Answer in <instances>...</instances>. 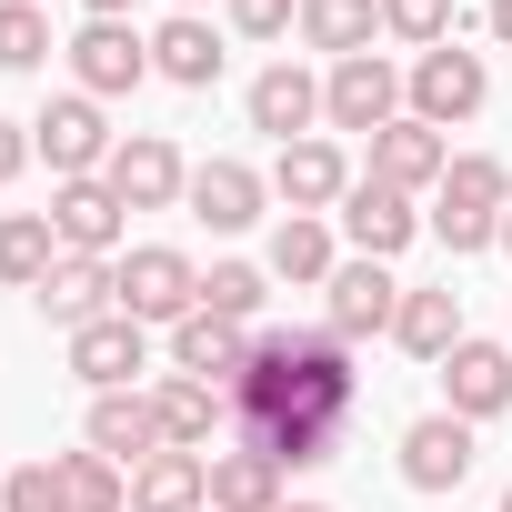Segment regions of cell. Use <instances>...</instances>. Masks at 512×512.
Wrapping results in <instances>:
<instances>
[{
	"instance_id": "1",
	"label": "cell",
	"mask_w": 512,
	"mask_h": 512,
	"mask_svg": "<svg viewBox=\"0 0 512 512\" xmlns=\"http://www.w3.org/2000/svg\"><path fill=\"white\" fill-rule=\"evenodd\" d=\"M362 412V372H352V342L322 322V332H262L231 382V422H241V452H262L282 472H312L342 452Z\"/></svg>"
},
{
	"instance_id": "2",
	"label": "cell",
	"mask_w": 512,
	"mask_h": 512,
	"mask_svg": "<svg viewBox=\"0 0 512 512\" xmlns=\"http://www.w3.org/2000/svg\"><path fill=\"white\" fill-rule=\"evenodd\" d=\"M502 211H512V171H502L492 151H462V161L442 171L432 231H442L452 251H482V241H502Z\"/></svg>"
},
{
	"instance_id": "3",
	"label": "cell",
	"mask_w": 512,
	"mask_h": 512,
	"mask_svg": "<svg viewBox=\"0 0 512 512\" xmlns=\"http://www.w3.org/2000/svg\"><path fill=\"white\" fill-rule=\"evenodd\" d=\"M111 302L151 332V322H191L201 312V272H191V251H171V241H141L131 262H111Z\"/></svg>"
},
{
	"instance_id": "4",
	"label": "cell",
	"mask_w": 512,
	"mask_h": 512,
	"mask_svg": "<svg viewBox=\"0 0 512 512\" xmlns=\"http://www.w3.org/2000/svg\"><path fill=\"white\" fill-rule=\"evenodd\" d=\"M482 101H492V71H482V51H462V41L422 51V61H412V81H402V111H412V121H432V131L472 121Z\"/></svg>"
},
{
	"instance_id": "5",
	"label": "cell",
	"mask_w": 512,
	"mask_h": 512,
	"mask_svg": "<svg viewBox=\"0 0 512 512\" xmlns=\"http://www.w3.org/2000/svg\"><path fill=\"white\" fill-rule=\"evenodd\" d=\"M31 151H41L61 181H101L121 141H111V121H101V101H91V91H61V101L31 121Z\"/></svg>"
},
{
	"instance_id": "6",
	"label": "cell",
	"mask_w": 512,
	"mask_h": 512,
	"mask_svg": "<svg viewBox=\"0 0 512 512\" xmlns=\"http://www.w3.org/2000/svg\"><path fill=\"white\" fill-rule=\"evenodd\" d=\"M61 61H71V81H81L91 101H121V91L151 81V41H141L131 21H81V31L61 41Z\"/></svg>"
},
{
	"instance_id": "7",
	"label": "cell",
	"mask_w": 512,
	"mask_h": 512,
	"mask_svg": "<svg viewBox=\"0 0 512 512\" xmlns=\"http://www.w3.org/2000/svg\"><path fill=\"white\" fill-rule=\"evenodd\" d=\"M322 121H332V131H382V121H402V71H392L382 51L332 61V81H322Z\"/></svg>"
},
{
	"instance_id": "8",
	"label": "cell",
	"mask_w": 512,
	"mask_h": 512,
	"mask_svg": "<svg viewBox=\"0 0 512 512\" xmlns=\"http://www.w3.org/2000/svg\"><path fill=\"white\" fill-rule=\"evenodd\" d=\"M101 181H111V201H121V211H171V201L191 191V161H181L161 131H131V141L111 151V171H101Z\"/></svg>"
},
{
	"instance_id": "9",
	"label": "cell",
	"mask_w": 512,
	"mask_h": 512,
	"mask_svg": "<svg viewBox=\"0 0 512 512\" xmlns=\"http://www.w3.org/2000/svg\"><path fill=\"white\" fill-rule=\"evenodd\" d=\"M442 412H462V422H492V412H512V352L462 332V342L442 352Z\"/></svg>"
},
{
	"instance_id": "10",
	"label": "cell",
	"mask_w": 512,
	"mask_h": 512,
	"mask_svg": "<svg viewBox=\"0 0 512 512\" xmlns=\"http://www.w3.org/2000/svg\"><path fill=\"white\" fill-rule=\"evenodd\" d=\"M402 482L412 492H462L472 482V422L462 412H422L402 432Z\"/></svg>"
},
{
	"instance_id": "11",
	"label": "cell",
	"mask_w": 512,
	"mask_h": 512,
	"mask_svg": "<svg viewBox=\"0 0 512 512\" xmlns=\"http://www.w3.org/2000/svg\"><path fill=\"white\" fill-rule=\"evenodd\" d=\"M442 171H452V141L432 131V121H382L372 131V181H392V191H442Z\"/></svg>"
},
{
	"instance_id": "12",
	"label": "cell",
	"mask_w": 512,
	"mask_h": 512,
	"mask_svg": "<svg viewBox=\"0 0 512 512\" xmlns=\"http://www.w3.org/2000/svg\"><path fill=\"white\" fill-rule=\"evenodd\" d=\"M151 362V342H141V322L131 312H101V322H81L71 332V372L91 382V392H141L131 372Z\"/></svg>"
},
{
	"instance_id": "13",
	"label": "cell",
	"mask_w": 512,
	"mask_h": 512,
	"mask_svg": "<svg viewBox=\"0 0 512 512\" xmlns=\"http://www.w3.org/2000/svg\"><path fill=\"white\" fill-rule=\"evenodd\" d=\"M342 231H352L362 262H392V251L422 231V211H412V191H392V181H352V191H342Z\"/></svg>"
},
{
	"instance_id": "14",
	"label": "cell",
	"mask_w": 512,
	"mask_h": 512,
	"mask_svg": "<svg viewBox=\"0 0 512 512\" xmlns=\"http://www.w3.org/2000/svg\"><path fill=\"white\" fill-rule=\"evenodd\" d=\"M241 362H251L241 322H221V312H191V322H171V372H181V382H211V392H231V382H241Z\"/></svg>"
},
{
	"instance_id": "15",
	"label": "cell",
	"mask_w": 512,
	"mask_h": 512,
	"mask_svg": "<svg viewBox=\"0 0 512 512\" xmlns=\"http://www.w3.org/2000/svg\"><path fill=\"white\" fill-rule=\"evenodd\" d=\"M91 452H111L121 472H141L151 452H171L161 442V402L151 392H91Z\"/></svg>"
},
{
	"instance_id": "16",
	"label": "cell",
	"mask_w": 512,
	"mask_h": 512,
	"mask_svg": "<svg viewBox=\"0 0 512 512\" xmlns=\"http://www.w3.org/2000/svg\"><path fill=\"white\" fill-rule=\"evenodd\" d=\"M181 201H191V221H211V231H251V221H262V201H272V181L251 171V161H201Z\"/></svg>"
},
{
	"instance_id": "17",
	"label": "cell",
	"mask_w": 512,
	"mask_h": 512,
	"mask_svg": "<svg viewBox=\"0 0 512 512\" xmlns=\"http://www.w3.org/2000/svg\"><path fill=\"white\" fill-rule=\"evenodd\" d=\"M272 191L292 201V211H332L342 191H352V161H342V141H282V161H272Z\"/></svg>"
},
{
	"instance_id": "18",
	"label": "cell",
	"mask_w": 512,
	"mask_h": 512,
	"mask_svg": "<svg viewBox=\"0 0 512 512\" xmlns=\"http://www.w3.org/2000/svg\"><path fill=\"white\" fill-rule=\"evenodd\" d=\"M322 292H332V332H342V342H362V332H392V312H402V282H392V262H342Z\"/></svg>"
},
{
	"instance_id": "19",
	"label": "cell",
	"mask_w": 512,
	"mask_h": 512,
	"mask_svg": "<svg viewBox=\"0 0 512 512\" xmlns=\"http://www.w3.org/2000/svg\"><path fill=\"white\" fill-rule=\"evenodd\" d=\"M322 121V81L302 61H272L262 81H251V131H272V141H312Z\"/></svg>"
},
{
	"instance_id": "20",
	"label": "cell",
	"mask_w": 512,
	"mask_h": 512,
	"mask_svg": "<svg viewBox=\"0 0 512 512\" xmlns=\"http://www.w3.org/2000/svg\"><path fill=\"white\" fill-rule=\"evenodd\" d=\"M51 231H61V251L111 262V251H121V201H111V181H61V191H51Z\"/></svg>"
},
{
	"instance_id": "21",
	"label": "cell",
	"mask_w": 512,
	"mask_h": 512,
	"mask_svg": "<svg viewBox=\"0 0 512 512\" xmlns=\"http://www.w3.org/2000/svg\"><path fill=\"white\" fill-rule=\"evenodd\" d=\"M61 332H81V322H101V312H121L111 302V262H91V251H61V262H51V282L31 292Z\"/></svg>"
},
{
	"instance_id": "22",
	"label": "cell",
	"mask_w": 512,
	"mask_h": 512,
	"mask_svg": "<svg viewBox=\"0 0 512 512\" xmlns=\"http://www.w3.org/2000/svg\"><path fill=\"white\" fill-rule=\"evenodd\" d=\"M151 71L181 81V91H211V81H221V31H211L201 11H171V21L151 31Z\"/></svg>"
},
{
	"instance_id": "23",
	"label": "cell",
	"mask_w": 512,
	"mask_h": 512,
	"mask_svg": "<svg viewBox=\"0 0 512 512\" xmlns=\"http://www.w3.org/2000/svg\"><path fill=\"white\" fill-rule=\"evenodd\" d=\"M131 512H211V452H151L131 472Z\"/></svg>"
},
{
	"instance_id": "24",
	"label": "cell",
	"mask_w": 512,
	"mask_h": 512,
	"mask_svg": "<svg viewBox=\"0 0 512 512\" xmlns=\"http://www.w3.org/2000/svg\"><path fill=\"white\" fill-rule=\"evenodd\" d=\"M392 342H402L412 362H442V352L462 342V292H452V282H422V292H402V312H392Z\"/></svg>"
},
{
	"instance_id": "25",
	"label": "cell",
	"mask_w": 512,
	"mask_h": 512,
	"mask_svg": "<svg viewBox=\"0 0 512 512\" xmlns=\"http://www.w3.org/2000/svg\"><path fill=\"white\" fill-rule=\"evenodd\" d=\"M51 262H61L51 211H0V282H11V292H41V282H51Z\"/></svg>"
},
{
	"instance_id": "26",
	"label": "cell",
	"mask_w": 512,
	"mask_h": 512,
	"mask_svg": "<svg viewBox=\"0 0 512 512\" xmlns=\"http://www.w3.org/2000/svg\"><path fill=\"white\" fill-rule=\"evenodd\" d=\"M151 402H161V442H171V452H211V432H221V412H231V392L181 382V372H171Z\"/></svg>"
},
{
	"instance_id": "27",
	"label": "cell",
	"mask_w": 512,
	"mask_h": 512,
	"mask_svg": "<svg viewBox=\"0 0 512 512\" xmlns=\"http://www.w3.org/2000/svg\"><path fill=\"white\" fill-rule=\"evenodd\" d=\"M211 512H282V462L262 452H211Z\"/></svg>"
},
{
	"instance_id": "28",
	"label": "cell",
	"mask_w": 512,
	"mask_h": 512,
	"mask_svg": "<svg viewBox=\"0 0 512 512\" xmlns=\"http://www.w3.org/2000/svg\"><path fill=\"white\" fill-rule=\"evenodd\" d=\"M372 31H382V0H302V41L332 61H362Z\"/></svg>"
},
{
	"instance_id": "29",
	"label": "cell",
	"mask_w": 512,
	"mask_h": 512,
	"mask_svg": "<svg viewBox=\"0 0 512 512\" xmlns=\"http://www.w3.org/2000/svg\"><path fill=\"white\" fill-rule=\"evenodd\" d=\"M342 262H332V231H322V211H292L282 231H272V282H332Z\"/></svg>"
},
{
	"instance_id": "30",
	"label": "cell",
	"mask_w": 512,
	"mask_h": 512,
	"mask_svg": "<svg viewBox=\"0 0 512 512\" xmlns=\"http://www.w3.org/2000/svg\"><path fill=\"white\" fill-rule=\"evenodd\" d=\"M61 482H71V512H121L131 502V472L111 452H61Z\"/></svg>"
},
{
	"instance_id": "31",
	"label": "cell",
	"mask_w": 512,
	"mask_h": 512,
	"mask_svg": "<svg viewBox=\"0 0 512 512\" xmlns=\"http://www.w3.org/2000/svg\"><path fill=\"white\" fill-rule=\"evenodd\" d=\"M272 302V272H251V262H211L201 272V312H221V322H251Z\"/></svg>"
},
{
	"instance_id": "32",
	"label": "cell",
	"mask_w": 512,
	"mask_h": 512,
	"mask_svg": "<svg viewBox=\"0 0 512 512\" xmlns=\"http://www.w3.org/2000/svg\"><path fill=\"white\" fill-rule=\"evenodd\" d=\"M61 41H51V21H41V0H0V71H41Z\"/></svg>"
},
{
	"instance_id": "33",
	"label": "cell",
	"mask_w": 512,
	"mask_h": 512,
	"mask_svg": "<svg viewBox=\"0 0 512 512\" xmlns=\"http://www.w3.org/2000/svg\"><path fill=\"white\" fill-rule=\"evenodd\" d=\"M0 512H71V482H61V462L41 452V462H21V472H0Z\"/></svg>"
},
{
	"instance_id": "34",
	"label": "cell",
	"mask_w": 512,
	"mask_h": 512,
	"mask_svg": "<svg viewBox=\"0 0 512 512\" xmlns=\"http://www.w3.org/2000/svg\"><path fill=\"white\" fill-rule=\"evenodd\" d=\"M382 31L412 41V51H442L452 41V0H382Z\"/></svg>"
},
{
	"instance_id": "35",
	"label": "cell",
	"mask_w": 512,
	"mask_h": 512,
	"mask_svg": "<svg viewBox=\"0 0 512 512\" xmlns=\"http://www.w3.org/2000/svg\"><path fill=\"white\" fill-rule=\"evenodd\" d=\"M292 21H302V0H231V31L241 41H282Z\"/></svg>"
},
{
	"instance_id": "36",
	"label": "cell",
	"mask_w": 512,
	"mask_h": 512,
	"mask_svg": "<svg viewBox=\"0 0 512 512\" xmlns=\"http://www.w3.org/2000/svg\"><path fill=\"white\" fill-rule=\"evenodd\" d=\"M31 171V121H0V181Z\"/></svg>"
},
{
	"instance_id": "37",
	"label": "cell",
	"mask_w": 512,
	"mask_h": 512,
	"mask_svg": "<svg viewBox=\"0 0 512 512\" xmlns=\"http://www.w3.org/2000/svg\"><path fill=\"white\" fill-rule=\"evenodd\" d=\"M492 41H502V51H512V0H492Z\"/></svg>"
},
{
	"instance_id": "38",
	"label": "cell",
	"mask_w": 512,
	"mask_h": 512,
	"mask_svg": "<svg viewBox=\"0 0 512 512\" xmlns=\"http://www.w3.org/2000/svg\"><path fill=\"white\" fill-rule=\"evenodd\" d=\"M81 11H91V21H121V11H131V0H81Z\"/></svg>"
},
{
	"instance_id": "39",
	"label": "cell",
	"mask_w": 512,
	"mask_h": 512,
	"mask_svg": "<svg viewBox=\"0 0 512 512\" xmlns=\"http://www.w3.org/2000/svg\"><path fill=\"white\" fill-rule=\"evenodd\" d=\"M282 512H332V502H282Z\"/></svg>"
},
{
	"instance_id": "40",
	"label": "cell",
	"mask_w": 512,
	"mask_h": 512,
	"mask_svg": "<svg viewBox=\"0 0 512 512\" xmlns=\"http://www.w3.org/2000/svg\"><path fill=\"white\" fill-rule=\"evenodd\" d=\"M502 251H512V211H502Z\"/></svg>"
},
{
	"instance_id": "41",
	"label": "cell",
	"mask_w": 512,
	"mask_h": 512,
	"mask_svg": "<svg viewBox=\"0 0 512 512\" xmlns=\"http://www.w3.org/2000/svg\"><path fill=\"white\" fill-rule=\"evenodd\" d=\"M181 11H201V0H181Z\"/></svg>"
},
{
	"instance_id": "42",
	"label": "cell",
	"mask_w": 512,
	"mask_h": 512,
	"mask_svg": "<svg viewBox=\"0 0 512 512\" xmlns=\"http://www.w3.org/2000/svg\"><path fill=\"white\" fill-rule=\"evenodd\" d=\"M502 512H512V492H502Z\"/></svg>"
}]
</instances>
